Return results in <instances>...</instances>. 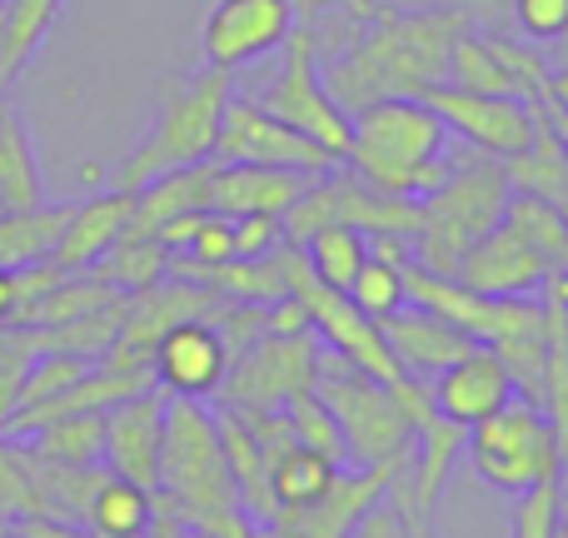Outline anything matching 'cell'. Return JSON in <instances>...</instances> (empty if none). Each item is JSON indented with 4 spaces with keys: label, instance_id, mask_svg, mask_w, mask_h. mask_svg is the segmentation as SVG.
Here are the masks:
<instances>
[{
    "label": "cell",
    "instance_id": "cell-44",
    "mask_svg": "<svg viewBox=\"0 0 568 538\" xmlns=\"http://www.w3.org/2000/svg\"><path fill=\"white\" fill-rule=\"evenodd\" d=\"M454 6H459L464 20H484V30H489L494 20H499V6H504V0H454Z\"/></svg>",
    "mask_w": 568,
    "mask_h": 538
},
{
    "label": "cell",
    "instance_id": "cell-51",
    "mask_svg": "<svg viewBox=\"0 0 568 538\" xmlns=\"http://www.w3.org/2000/svg\"><path fill=\"white\" fill-rule=\"evenodd\" d=\"M0 529H6V524H0Z\"/></svg>",
    "mask_w": 568,
    "mask_h": 538
},
{
    "label": "cell",
    "instance_id": "cell-36",
    "mask_svg": "<svg viewBox=\"0 0 568 538\" xmlns=\"http://www.w3.org/2000/svg\"><path fill=\"white\" fill-rule=\"evenodd\" d=\"M284 414H290V424H294V439L320 449V454H329L334 464H344V444H339V429H334V414L324 409L314 384H300V389L284 399Z\"/></svg>",
    "mask_w": 568,
    "mask_h": 538
},
{
    "label": "cell",
    "instance_id": "cell-9",
    "mask_svg": "<svg viewBox=\"0 0 568 538\" xmlns=\"http://www.w3.org/2000/svg\"><path fill=\"white\" fill-rule=\"evenodd\" d=\"M419 100L474 155L509 160V155H519V150H529L534 135H539V105L524 95H479V90H459L444 80V85L424 90Z\"/></svg>",
    "mask_w": 568,
    "mask_h": 538
},
{
    "label": "cell",
    "instance_id": "cell-14",
    "mask_svg": "<svg viewBox=\"0 0 568 538\" xmlns=\"http://www.w3.org/2000/svg\"><path fill=\"white\" fill-rule=\"evenodd\" d=\"M165 399L160 384L130 394V399L105 409V449H100V469L120 474V479L155 489L160 479V444H165Z\"/></svg>",
    "mask_w": 568,
    "mask_h": 538
},
{
    "label": "cell",
    "instance_id": "cell-21",
    "mask_svg": "<svg viewBox=\"0 0 568 538\" xmlns=\"http://www.w3.org/2000/svg\"><path fill=\"white\" fill-rule=\"evenodd\" d=\"M454 280H464L479 294H539L549 274H544L539 255L499 220V225L464 255V265L454 270Z\"/></svg>",
    "mask_w": 568,
    "mask_h": 538
},
{
    "label": "cell",
    "instance_id": "cell-20",
    "mask_svg": "<svg viewBox=\"0 0 568 538\" xmlns=\"http://www.w3.org/2000/svg\"><path fill=\"white\" fill-rule=\"evenodd\" d=\"M489 349L509 369L514 394L539 404L544 394V349H549V329H544V294H509L499 329H494Z\"/></svg>",
    "mask_w": 568,
    "mask_h": 538
},
{
    "label": "cell",
    "instance_id": "cell-27",
    "mask_svg": "<svg viewBox=\"0 0 568 538\" xmlns=\"http://www.w3.org/2000/svg\"><path fill=\"white\" fill-rule=\"evenodd\" d=\"M504 225H509L514 235H519L524 245L539 255V265H544L549 280H554V274H568V220L549 205V200L514 190L509 210H504Z\"/></svg>",
    "mask_w": 568,
    "mask_h": 538
},
{
    "label": "cell",
    "instance_id": "cell-38",
    "mask_svg": "<svg viewBox=\"0 0 568 538\" xmlns=\"http://www.w3.org/2000/svg\"><path fill=\"white\" fill-rule=\"evenodd\" d=\"M509 524L514 538H554V529H559V479H544L529 494H519Z\"/></svg>",
    "mask_w": 568,
    "mask_h": 538
},
{
    "label": "cell",
    "instance_id": "cell-29",
    "mask_svg": "<svg viewBox=\"0 0 568 538\" xmlns=\"http://www.w3.org/2000/svg\"><path fill=\"white\" fill-rule=\"evenodd\" d=\"M265 474H270V494H275L280 509H294V504H310L314 494L339 474V464H334L329 454H320V449L294 439V444H284L280 454H270Z\"/></svg>",
    "mask_w": 568,
    "mask_h": 538
},
{
    "label": "cell",
    "instance_id": "cell-43",
    "mask_svg": "<svg viewBox=\"0 0 568 538\" xmlns=\"http://www.w3.org/2000/svg\"><path fill=\"white\" fill-rule=\"evenodd\" d=\"M349 538H419V534H409V524L399 519V509L384 499V504H374V509L364 514V524Z\"/></svg>",
    "mask_w": 568,
    "mask_h": 538
},
{
    "label": "cell",
    "instance_id": "cell-23",
    "mask_svg": "<svg viewBox=\"0 0 568 538\" xmlns=\"http://www.w3.org/2000/svg\"><path fill=\"white\" fill-rule=\"evenodd\" d=\"M215 434H220V449H225L230 459V474H235L240 484V499H245V514L255 529H270V524L280 519V504L275 494H270V474H265V454H260V439L255 429H250V419L240 409H225V404H215Z\"/></svg>",
    "mask_w": 568,
    "mask_h": 538
},
{
    "label": "cell",
    "instance_id": "cell-17",
    "mask_svg": "<svg viewBox=\"0 0 568 538\" xmlns=\"http://www.w3.org/2000/svg\"><path fill=\"white\" fill-rule=\"evenodd\" d=\"M429 399L449 424L474 429L479 419H489L494 409H504V404L514 399V379L489 344H474L464 359H454L449 369L434 374Z\"/></svg>",
    "mask_w": 568,
    "mask_h": 538
},
{
    "label": "cell",
    "instance_id": "cell-5",
    "mask_svg": "<svg viewBox=\"0 0 568 538\" xmlns=\"http://www.w3.org/2000/svg\"><path fill=\"white\" fill-rule=\"evenodd\" d=\"M509 175L504 160L469 155L419 195V230H414V265L434 274H454L474 245L489 235L509 210Z\"/></svg>",
    "mask_w": 568,
    "mask_h": 538
},
{
    "label": "cell",
    "instance_id": "cell-46",
    "mask_svg": "<svg viewBox=\"0 0 568 538\" xmlns=\"http://www.w3.org/2000/svg\"><path fill=\"white\" fill-rule=\"evenodd\" d=\"M10 120H16V105H10V100H6V90H0V135H6V125H10Z\"/></svg>",
    "mask_w": 568,
    "mask_h": 538
},
{
    "label": "cell",
    "instance_id": "cell-22",
    "mask_svg": "<svg viewBox=\"0 0 568 538\" xmlns=\"http://www.w3.org/2000/svg\"><path fill=\"white\" fill-rule=\"evenodd\" d=\"M130 215H135V195H125V190H100L95 200H85V205L70 210V220H65V230H60L50 260H55L65 274H85L120 235H125Z\"/></svg>",
    "mask_w": 568,
    "mask_h": 538
},
{
    "label": "cell",
    "instance_id": "cell-35",
    "mask_svg": "<svg viewBox=\"0 0 568 538\" xmlns=\"http://www.w3.org/2000/svg\"><path fill=\"white\" fill-rule=\"evenodd\" d=\"M349 304L354 309H364L374 324L384 319V314H394L399 304H409L404 300V265H384V260H364L359 270H354V280H349Z\"/></svg>",
    "mask_w": 568,
    "mask_h": 538
},
{
    "label": "cell",
    "instance_id": "cell-6",
    "mask_svg": "<svg viewBox=\"0 0 568 538\" xmlns=\"http://www.w3.org/2000/svg\"><path fill=\"white\" fill-rule=\"evenodd\" d=\"M310 384L324 399V409L334 414V429H339L349 469L404 464L414 454V434H409V419H404L399 394L389 384H379L374 374H364L359 364H349L344 354H334L324 339L314 349Z\"/></svg>",
    "mask_w": 568,
    "mask_h": 538
},
{
    "label": "cell",
    "instance_id": "cell-31",
    "mask_svg": "<svg viewBox=\"0 0 568 538\" xmlns=\"http://www.w3.org/2000/svg\"><path fill=\"white\" fill-rule=\"evenodd\" d=\"M304 250V265L320 284H329V290H349L354 270L369 260V240L359 235L354 225H320L310 230V235L300 240Z\"/></svg>",
    "mask_w": 568,
    "mask_h": 538
},
{
    "label": "cell",
    "instance_id": "cell-39",
    "mask_svg": "<svg viewBox=\"0 0 568 538\" xmlns=\"http://www.w3.org/2000/svg\"><path fill=\"white\" fill-rule=\"evenodd\" d=\"M180 255L195 260V265H225V260H235V220L205 210L200 225H195V235H190V245L180 250Z\"/></svg>",
    "mask_w": 568,
    "mask_h": 538
},
{
    "label": "cell",
    "instance_id": "cell-32",
    "mask_svg": "<svg viewBox=\"0 0 568 538\" xmlns=\"http://www.w3.org/2000/svg\"><path fill=\"white\" fill-rule=\"evenodd\" d=\"M0 200L6 210H36L45 205V180H40V160L30 145L26 120H10L6 135H0Z\"/></svg>",
    "mask_w": 568,
    "mask_h": 538
},
{
    "label": "cell",
    "instance_id": "cell-41",
    "mask_svg": "<svg viewBox=\"0 0 568 538\" xmlns=\"http://www.w3.org/2000/svg\"><path fill=\"white\" fill-rule=\"evenodd\" d=\"M284 240V225L275 215H240L235 220V260H260Z\"/></svg>",
    "mask_w": 568,
    "mask_h": 538
},
{
    "label": "cell",
    "instance_id": "cell-12",
    "mask_svg": "<svg viewBox=\"0 0 568 538\" xmlns=\"http://www.w3.org/2000/svg\"><path fill=\"white\" fill-rule=\"evenodd\" d=\"M294 30V0H215L205 16V65L225 70H245L250 60L270 55L290 40Z\"/></svg>",
    "mask_w": 568,
    "mask_h": 538
},
{
    "label": "cell",
    "instance_id": "cell-4",
    "mask_svg": "<svg viewBox=\"0 0 568 538\" xmlns=\"http://www.w3.org/2000/svg\"><path fill=\"white\" fill-rule=\"evenodd\" d=\"M230 95H235V90H230V75L215 70V65L160 80V105H155V125H150V135L140 140L115 170L85 165L80 175L105 180V190H125V195H135V190H145L150 180L170 175V170L200 165V160L215 155V135H220V120H225Z\"/></svg>",
    "mask_w": 568,
    "mask_h": 538
},
{
    "label": "cell",
    "instance_id": "cell-7",
    "mask_svg": "<svg viewBox=\"0 0 568 538\" xmlns=\"http://www.w3.org/2000/svg\"><path fill=\"white\" fill-rule=\"evenodd\" d=\"M464 449L474 454L479 479L499 494H514V499L544 479H559V469H564V444L554 434L549 414L539 404L519 399V394L504 409H494L489 419L474 424Z\"/></svg>",
    "mask_w": 568,
    "mask_h": 538
},
{
    "label": "cell",
    "instance_id": "cell-49",
    "mask_svg": "<svg viewBox=\"0 0 568 538\" xmlns=\"http://www.w3.org/2000/svg\"><path fill=\"white\" fill-rule=\"evenodd\" d=\"M185 538H200V534H185Z\"/></svg>",
    "mask_w": 568,
    "mask_h": 538
},
{
    "label": "cell",
    "instance_id": "cell-15",
    "mask_svg": "<svg viewBox=\"0 0 568 538\" xmlns=\"http://www.w3.org/2000/svg\"><path fill=\"white\" fill-rule=\"evenodd\" d=\"M230 349L220 339V329L200 314V319H180L160 334L155 354H150V374L165 394L175 399H210L225 384Z\"/></svg>",
    "mask_w": 568,
    "mask_h": 538
},
{
    "label": "cell",
    "instance_id": "cell-30",
    "mask_svg": "<svg viewBox=\"0 0 568 538\" xmlns=\"http://www.w3.org/2000/svg\"><path fill=\"white\" fill-rule=\"evenodd\" d=\"M90 274H100L105 284H115L120 294H135V290H145V284H155V280L170 274V250L160 245L155 235H130L125 230V235L90 265Z\"/></svg>",
    "mask_w": 568,
    "mask_h": 538
},
{
    "label": "cell",
    "instance_id": "cell-3",
    "mask_svg": "<svg viewBox=\"0 0 568 538\" xmlns=\"http://www.w3.org/2000/svg\"><path fill=\"white\" fill-rule=\"evenodd\" d=\"M344 165L384 195H429L454 165V135L419 95H394L349 115V150Z\"/></svg>",
    "mask_w": 568,
    "mask_h": 538
},
{
    "label": "cell",
    "instance_id": "cell-47",
    "mask_svg": "<svg viewBox=\"0 0 568 538\" xmlns=\"http://www.w3.org/2000/svg\"><path fill=\"white\" fill-rule=\"evenodd\" d=\"M255 538H290L284 529H275V524H270V529H255Z\"/></svg>",
    "mask_w": 568,
    "mask_h": 538
},
{
    "label": "cell",
    "instance_id": "cell-18",
    "mask_svg": "<svg viewBox=\"0 0 568 538\" xmlns=\"http://www.w3.org/2000/svg\"><path fill=\"white\" fill-rule=\"evenodd\" d=\"M379 334H384V344H389V354L399 359V369L414 374V379H429V374L449 369L454 359H464V354L479 344V339H469L459 324L439 319V314L424 309V304H399L394 314H384Z\"/></svg>",
    "mask_w": 568,
    "mask_h": 538
},
{
    "label": "cell",
    "instance_id": "cell-48",
    "mask_svg": "<svg viewBox=\"0 0 568 538\" xmlns=\"http://www.w3.org/2000/svg\"><path fill=\"white\" fill-rule=\"evenodd\" d=\"M0 215H6V200H0Z\"/></svg>",
    "mask_w": 568,
    "mask_h": 538
},
{
    "label": "cell",
    "instance_id": "cell-16",
    "mask_svg": "<svg viewBox=\"0 0 568 538\" xmlns=\"http://www.w3.org/2000/svg\"><path fill=\"white\" fill-rule=\"evenodd\" d=\"M310 180L314 175H304V170L210 160L205 190H200V210H215V215H225V220H240V215H275V220H284V210L304 195Z\"/></svg>",
    "mask_w": 568,
    "mask_h": 538
},
{
    "label": "cell",
    "instance_id": "cell-10",
    "mask_svg": "<svg viewBox=\"0 0 568 538\" xmlns=\"http://www.w3.org/2000/svg\"><path fill=\"white\" fill-rule=\"evenodd\" d=\"M314 349H320V334L314 329L260 334L240 359H230L225 384L215 389V399L225 404V409H240V414L284 409V399H290L300 384H310Z\"/></svg>",
    "mask_w": 568,
    "mask_h": 538
},
{
    "label": "cell",
    "instance_id": "cell-50",
    "mask_svg": "<svg viewBox=\"0 0 568 538\" xmlns=\"http://www.w3.org/2000/svg\"><path fill=\"white\" fill-rule=\"evenodd\" d=\"M0 6H6V0H0Z\"/></svg>",
    "mask_w": 568,
    "mask_h": 538
},
{
    "label": "cell",
    "instance_id": "cell-40",
    "mask_svg": "<svg viewBox=\"0 0 568 538\" xmlns=\"http://www.w3.org/2000/svg\"><path fill=\"white\" fill-rule=\"evenodd\" d=\"M524 40H564L568 35V0H509Z\"/></svg>",
    "mask_w": 568,
    "mask_h": 538
},
{
    "label": "cell",
    "instance_id": "cell-1",
    "mask_svg": "<svg viewBox=\"0 0 568 538\" xmlns=\"http://www.w3.org/2000/svg\"><path fill=\"white\" fill-rule=\"evenodd\" d=\"M469 26L459 10H429V16H399V10H369L359 40L329 65L324 85L344 110H364L374 100L424 95L429 85L449 80V45Z\"/></svg>",
    "mask_w": 568,
    "mask_h": 538
},
{
    "label": "cell",
    "instance_id": "cell-8",
    "mask_svg": "<svg viewBox=\"0 0 568 538\" xmlns=\"http://www.w3.org/2000/svg\"><path fill=\"white\" fill-rule=\"evenodd\" d=\"M284 60L265 90L255 95V105H265L275 120H284L290 130H300L304 140H314L320 150H329L344 165L349 150V110L329 95L324 85V65H320V35L310 26H294L284 40Z\"/></svg>",
    "mask_w": 568,
    "mask_h": 538
},
{
    "label": "cell",
    "instance_id": "cell-37",
    "mask_svg": "<svg viewBox=\"0 0 568 538\" xmlns=\"http://www.w3.org/2000/svg\"><path fill=\"white\" fill-rule=\"evenodd\" d=\"M36 514V479H30V449L0 434V524Z\"/></svg>",
    "mask_w": 568,
    "mask_h": 538
},
{
    "label": "cell",
    "instance_id": "cell-33",
    "mask_svg": "<svg viewBox=\"0 0 568 538\" xmlns=\"http://www.w3.org/2000/svg\"><path fill=\"white\" fill-rule=\"evenodd\" d=\"M449 85L459 90H479V95H524L519 80L509 75L494 45L479 35V30H459L449 45Z\"/></svg>",
    "mask_w": 568,
    "mask_h": 538
},
{
    "label": "cell",
    "instance_id": "cell-28",
    "mask_svg": "<svg viewBox=\"0 0 568 538\" xmlns=\"http://www.w3.org/2000/svg\"><path fill=\"white\" fill-rule=\"evenodd\" d=\"M30 449L50 464H75V469H95L100 449H105V409L65 414V419L40 424L36 434H26Z\"/></svg>",
    "mask_w": 568,
    "mask_h": 538
},
{
    "label": "cell",
    "instance_id": "cell-2",
    "mask_svg": "<svg viewBox=\"0 0 568 538\" xmlns=\"http://www.w3.org/2000/svg\"><path fill=\"white\" fill-rule=\"evenodd\" d=\"M155 494L170 504L185 534L200 538H255L240 484L220 449L215 414L205 399H165V444H160Z\"/></svg>",
    "mask_w": 568,
    "mask_h": 538
},
{
    "label": "cell",
    "instance_id": "cell-24",
    "mask_svg": "<svg viewBox=\"0 0 568 538\" xmlns=\"http://www.w3.org/2000/svg\"><path fill=\"white\" fill-rule=\"evenodd\" d=\"M150 514H155L150 489L100 469L95 489H90V499H85V529L90 534L95 538H150Z\"/></svg>",
    "mask_w": 568,
    "mask_h": 538
},
{
    "label": "cell",
    "instance_id": "cell-19",
    "mask_svg": "<svg viewBox=\"0 0 568 538\" xmlns=\"http://www.w3.org/2000/svg\"><path fill=\"white\" fill-rule=\"evenodd\" d=\"M404 300L424 304V309H434L449 324H459V329L479 344L494 339L504 309H509V294H479L464 280H454V274H434V270H419V265H404Z\"/></svg>",
    "mask_w": 568,
    "mask_h": 538
},
{
    "label": "cell",
    "instance_id": "cell-13",
    "mask_svg": "<svg viewBox=\"0 0 568 538\" xmlns=\"http://www.w3.org/2000/svg\"><path fill=\"white\" fill-rule=\"evenodd\" d=\"M404 464H369V469H349V474L339 469L310 504L280 509L275 529H284L290 538H349L364 524V514H369L374 504H384V494L399 479Z\"/></svg>",
    "mask_w": 568,
    "mask_h": 538
},
{
    "label": "cell",
    "instance_id": "cell-11",
    "mask_svg": "<svg viewBox=\"0 0 568 538\" xmlns=\"http://www.w3.org/2000/svg\"><path fill=\"white\" fill-rule=\"evenodd\" d=\"M215 160L304 170V175H324V170L339 165L329 150L304 140L300 130H290L284 120H275L265 105H255V100H245V95H230L225 120H220V135H215Z\"/></svg>",
    "mask_w": 568,
    "mask_h": 538
},
{
    "label": "cell",
    "instance_id": "cell-26",
    "mask_svg": "<svg viewBox=\"0 0 568 538\" xmlns=\"http://www.w3.org/2000/svg\"><path fill=\"white\" fill-rule=\"evenodd\" d=\"M75 205H36V210H6L0 215V270H26L50 260L60 230H65Z\"/></svg>",
    "mask_w": 568,
    "mask_h": 538
},
{
    "label": "cell",
    "instance_id": "cell-42",
    "mask_svg": "<svg viewBox=\"0 0 568 538\" xmlns=\"http://www.w3.org/2000/svg\"><path fill=\"white\" fill-rule=\"evenodd\" d=\"M16 538H95L80 519H55V514H26V519L6 524Z\"/></svg>",
    "mask_w": 568,
    "mask_h": 538
},
{
    "label": "cell",
    "instance_id": "cell-25",
    "mask_svg": "<svg viewBox=\"0 0 568 538\" xmlns=\"http://www.w3.org/2000/svg\"><path fill=\"white\" fill-rule=\"evenodd\" d=\"M60 6H65V0H6V6H0V90L45 45L50 26L60 20Z\"/></svg>",
    "mask_w": 568,
    "mask_h": 538
},
{
    "label": "cell",
    "instance_id": "cell-34",
    "mask_svg": "<svg viewBox=\"0 0 568 538\" xmlns=\"http://www.w3.org/2000/svg\"><path fill=\"white\" fill-rule=\"evenodd\" d=\"M90 369H95V359H85V354H36L26 379H20V409H36V404L65 394L70 384H80Z\"/></svg>",
    "mask_w": 568,
    "mask_h": 538
},
{
    "label": "cell",
    "instance_id": "cell-45",
    "mask_svg": "<svg viewBox=\"0 0 568 538\" xmlns=\"http://www.w3.org/2000/svg\"><path fill=\"white\" fill-rule=\"evenodd\" d=\"M10 309H16V274L0 270V324L10 319Z\"/></svg>",
    "mask_w": 568,
    "mask_h": 538
}]
</instances>
